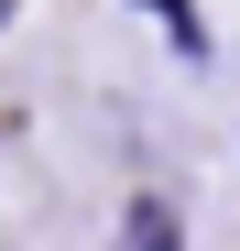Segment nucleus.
I'll return each mask as SVG.
<instances>
[{
  "label": "nucleus",
  "instance_id": "nucleus-1",
  "mask_svg": "<svg viewBox=\"0 0 240 251\" xmlns=\"http://www.w3.org/2000/svg\"><path fill=\"white\" fill-rule=\"evenodd\" d=\"M120 251H186L175 207H164V197H131V219H120Z\"/></svg>",
  "mask_w": 240,
  "mask_h": 251
},
{
  "label": "nucleus",
  "instance_id": "nucleus-2",
  "mask_svg": "<svg viewBox=\"0 0 240 251\" xmlns=\"http://www.w3.org/2000/svg\"><path fill=\"white\" fill-rule=\"evenodd\" d=\"M153 22H164V33H175V44H186V55H196V44H208V33H196V0H153Z\"/></svg>",
  "mask_w": 240,
  "mask_h": 251
},
{
  "label": "nucleus",
  "instance_id": "nucleus-3",
  "mask_svg": "<svg viewBox=\"0 0 240 251\" xmlns=\"http://www.w3.org/2000/svg\"><path fill=\"white\" fill-rule=\"evenodd\" d=\"M11 11H22V0H0V22H11Z\"/></svg>",
  "mask_w": 240,
  "mask_h": 251
}]
</instances>
